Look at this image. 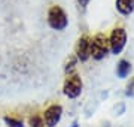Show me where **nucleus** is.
<instances>
[{
  "label": "nucleus",
  "mask_w": 134,
  "mask_h": 127,
  "mask_svg": "<svg viewBox=\"0 0 134 127\" xmlns=\"http://www.w3.org/2000/svg\"><path fill=\"white\" fill-rule=\"evenodd\" d=\"M46 21H48L49 27L52 30H57V31L66 30L67 25H69V17H67L66 10L63 9L60 5L49 6L48 15H46Z\"/></svg>",
  "instance_id": "1"
},
{
  "label": "nucleus",
  "mask_w": 134,
  "mask_h": 127,
  "mask_svg": "<svg viewBox=\"0 0 134 127\" xmlns=\"http://www.w3.org/2000/svg\"><path fill=\"white\" fill-rule=\"evenodd\" d=\"M110 52L109 48V38L104 33H96L91 38V49H90V55L92 60L100 61V60L106 59L107 54Z\"/></svg>",
  "instance_id": "2"
},
{
  "label": "nucleus",
  "mask_w": 134,
  "mask_h": 127,
  "mask_svg": "<svg viewBox=\"0 0 134 127\" xmlns=\"http://www.w3.org/2000/svg\"><path fill=\"white\" fill-rule=\"evenodd\" d=\"M107 38H109L110 52L115 54V55L122 52L125 49V46H127V42H128V33H127V30H125L122 25L113 27Z\"/></svg>",
  "instance_id": "3"
},
{
  "label": "nucleus",
  "mask_w": 134,
  "mask_h": 127,
  "mask_svg": "<svg viewBox=\"0 0 134 127\" xmlns=\"http://www.w3.org/2000/svg\"><path fill=\"white\" fill-rule=\"evenodd\" d=\"M83 90V81H82L79 73H72L67 75L64 82H63V94L67 99H77L82 94Z\"/></svg>",
  "instance_id": "4"
},
{
  "label": "nucleus",
  "mask_w": 134,
  "mask_h": 127,
  "mask_svg": "<svg viewBox=\"0 0 134 127\" xmlns=\"http://www.w3.org/2000/svg\"><path fill=\"white\" fill-rule=\"evenodd\" d=\"M42 118L45 127H55L63 118V106L60 103H51L49 106L45 108Z\"/></svg>",
  "instance_id": "5"
},
{
  "label": "nucleus",
  "mask_w": 134,
  "mask_h": 127,
  "mask_svg": "<svg viewBox=\"0 0 134 127\" xmlns=\"http://www.w3.org/2000/svg\"><path fill=\"white\" fill-rule=\"evenodd\" d=\"M90 49H91V38L88 34H82L76 40V45H75V57L77 59V61L85 63L91 59Z\"/></svg>",
  "instance_id": "6"
},
{
  "label": "nucleus",
  "mask_w": 134,
  "mask_h": 127,
  "mask_svg": "<svg viewBox=\"0 0 134 127\" xmlns=\"http://www.w3.org/2000/svg\"><path fill=\"white\" fill-rule=\"evenodd\" d=\"M115 8L122 17H130L134 12V0H115Z\"/></svg>",
  "instance_id": "7"
},
{
  "label": "nucleus",
  "mask_w": 134,
  "mask_h": 127,
  "mask_svg": "<svg viewBox=\"0 0 134 127\" xmlns=\"http://www.w3.org/2000/svg\"><path fill=\"white\" fill-rule=\"evenodd\" d=\"M131 69H133V66H131V63H130L128 60H125V59L119 60L118 64H116V75H118V78L125 79L131 73Z\"/></svg>",
  "instance_id": "8"
},
{
  "label": "nucleus",
  "mask_w": 134,
  "mask_h": 127,
  "mask_svg": "<svg viewBox=\"0 0 134 127\" xmlns=\"http://www.w3.org/2000/svg\"><path fill=\"white\" fill-rule=\"evenodd\" d=\"M76 64H77V59L75 57V54H70V55L67 57L66 63H64V73H66V76H67V75L75 73Z\"/></svg>",
  "instance_id": "9"
},
{
  "label": "nucleus",
  "mask_w": 134,
  "mask_h": 127,
  "mask_svg": "<svg viewBox=\"0 0 134 127\" xmlns=\"http://www.w3.org/2000/svg\"><path fill=\"white\" fill-rule=\"evenodd\" d=\"M3 121L8 127H24V121L23 118L16 117V115H5Z\"/></svg>",
  "instance_id": "10"
},
{
  "label": "nucleus",
  "mask_w": 134,
  "mask_h": 127,
  "mask_svg": "<svg viewBox=\"0 0 134 127\" xmlns=\"http://www.w3.org/2000/svg\"><path fill=\"white\" fill-rule=\"evenodd\" d=\"M29 126L30 127H45V123H43L42 114H33L29 117Z\"/></svg>",
  "instance_id": "11"
},
{
  "label": "nucleus",
  "mask_w": 134,
  "mask_h": 127,
  "mask_svg": "<svg viewBox=\"0 0 134 127\" xmlns=\"http://www.w3.org/2000/svg\"><path fill=\"white\" fill-rule=\"evenodd\" d=\"M90 2H91V0H76L79 10H81V12H85L86 8H88V5H90Z\"/></svg>",
  "instance_id": "12"
},
{
  "label": "nucleus",
  "mask_w": 134,
  "mask_h": 127,
  "mask_svg": "<svg viewBox=\"0 0 134 127\" xmlns=\"http://www.w3.org/2000/svg\"><path fill=\"white\" fill-rule=\"evenodd\" d=\"M134 79H131V81H130V84L128 85H127V96H133L134 94Z\"/></svg>",
  "instance_id": "13"
},
{
  "label": "nucleus",
  "mask_w": 134,
  "mask_h": 127,
  "mask_svg": "<svg viewBox=\"0 0 134 127\" xmlns=\"http://www.w3.org/2000/svg\"><path fill=\"white\" fill-rule=\"evenodd\" d=\"M70 127H79V124H77V121H73V123H72V126H70Z\"/></svg>",
  "instance_id": "14"
}]
</instances>
